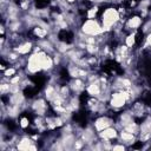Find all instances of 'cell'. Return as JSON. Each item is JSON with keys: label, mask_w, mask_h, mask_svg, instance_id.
<instances>
[{"label": "cell", "mask_w": 151, "mask_h": 151, "mask_svg": "<svg viewBox=\"0 0 151 151\" xmlns=\"http://www.w3.org/2000/svg\"><path fill=\"white\" fill-rule=\"evenodd\" d=\"M58 38H59V40H61L64 42H67V44L73 41V34L67 29H61L58 34Z\"/></svg>", "instance_id": "cell-1"}]
</instances>
